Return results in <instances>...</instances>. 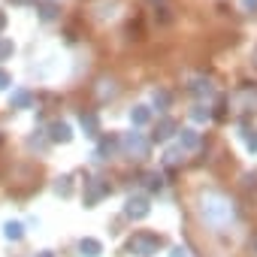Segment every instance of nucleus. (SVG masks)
Returning <instances> with one entry per match:
<instances>
[{
	"label": "nucleus",
	"mask_w": 257,
	"mask_h": 257,
	"mask_svg": "<svg viewBox=\"0 0 257 257\" xmlns=\"http://www.w3.org/2000/svg\"><path fill=\"white\" fill-rule=\"evenodd\" d=\"M200 212H203L206 224H209V227H215V230L230 227V224H233V218H236V206H233V200H230V197H224V194H206V197H203Z\"/></svg>",
	"instance_id": "nucleus-1"
},
{
	"label": "nucleus",
	"mask_w": 257,
	"mask_h": 257,
	"mask_svg": "<svg viewBox=\"0 0 257 257\" xmlns=\"http://www.w3.org/2000/svg\"><path fill=\"white\" fill-rule=\"evenodd\" d=\"M161 245H164V239L158 233H134L131 239H127L124 251L134 254V257H155L161 251Z\"/></svg>",
	"instance_id": "nucleus-2"
},
{
	"label": "nucleus",
	"mask_w": 257,
	"mask_h": 257,
	"mask_svg": "<svg viewBox=\"0 0 257 257\" xmlns=\"http://www.w3.org/2000/svg\"><path fill=\"white\" fill-rule=\"evenodd\" d=\"M121 149H124L127 155H131L134 161H146L152 146H149V140H146L143 134H127V137L121 140Z\"/></svg>",
	"instance_id": "nucleus-3"
},
{
	"label": "nucleus",
	"mask_w": 257,
	"mask_h": 257,
	"mask_svg": "<svg viewBox=\"0 0 257 257\" xmlns=\"http://www.w3.org/2000/svg\"><path fill=\"white\" fill-rule=\"evenodd\" d=\"M106 194H109V185H106L103 179H88V182H85V206L100 203Z\"/></svg>",
	"instance_id": "nucleus-4"
},
{
	"label": "nucleus",
	"mask_w": 257,
	"mask_h": 257,
	"mask_svg": "<svg viewBox=\"0 0 257 257\" xmlns=\"http://www.w3.org/2000/svg\"><path fill=\"white\" fill-rule=\"evenodd\" d=\"M124 215L131 218V221L146 218V215H149V200H146V197H131V200L124 203Z\"/></svg>",
	"instance_id": "nucleus-5"
},
{
	"label": "nucleus",
	"mask_w": 257,
	"mask_h": 257,
	"mask_svg": "<svg viewBox=\"0 0 257 257\" xmlns=\"http://www.w3.org/2000/svg\"><path fill=\"white\" fill-rule=\"evenodd\" d=\"M173 131H176V121H173V118H161V121L155 124L152 140H155V143H167V140L173 137Z\"/></svg>",
	"instance_id": "nucleus-6"
},
{
	"label": "nucleus",
	"mask_w": 257,
	"mask_h": 257,
	"mask_svg": "<svg viewBox=\"0 0 257 257\" xmlns=\"http://www.w3.org/2000/svg\"><path fill=\"white\" fill-rule=\"evenodd\" d=\"M70 137H73V131H70L67 121H55V124L49 127V140H52V143H70Z\"/></svg>",
	"instance_id": "nucleus-7"
},
{
	"label": "nucleus",
	"mask_w": 257,
	"mask_h": 257,
	"mask_svg": "<svg viewBox=\"0 0 257 257\" xmlns=\"http://www.w3.org/2000/svg\"><path fill=\"white\" fill-rule=\"evenodd\" d=\"M82 131H85V137H100V121H97V115L94 112H82Z\"/></svg>",
	"instance_id": "nucleus-8"
},
{
	"label": "nucleus",
	"mask_w": 257,
	"mask_h": 257,
	"mask_svg": "<svg viewBox=\"0 0 257 257\" xmlns=\"http://www.w3.org/2000/svg\"><path fill=\"white\" fill-rule=\"evenodd\" d=\"M79 251H82L85 257H100V254H103V245H100L97 239H82V242H79Z\"/></svg>",
	"instance_id": "nucleus-9"
},
{
	"label": "nucleus",
	"mask_w": 257,
	"mask_h": 257,
	"mask_svg": "<svg viewBox=\"0 0 257 257\" xmlns=\"http://www.w3.org/2000/svg\"><path fill=\"white\" fill-rule=\"evenodd\" d=\"M40 19L43 22H55L58 19V4H40Z\"/></svg>",
	"instance_id": "nucleus-10"
},
{
	"label": "nucleus",
	"mask_w": 257,
	"mask_h": 257,
	"mask_svg": "<svg viewBox=\"0 0 257 257\" xmlns=\"http://www.w3.org/2000/svg\"><path fill=\"white\" fill-rule=\"evenodd\" d=\"M182 146H185V149H197V146H200L197 131H191V127H188V131H182Z\"/></svg>",
	"instance_id": "nucleus-11"
},
{
	"label": "nucleus",
	"mask_w": 257,
	"mask_h": 257,
	"mask_svg": "<svg viewBox=\"0 0 257 257\" xmlns=\"http://www.w3.org/2000/svg\"><path fill=\"white\" fill-rule=\"evenodd\" d=\"M31 103H34V97H31L28 91H16V94H13V106H19V109H28Z\"/></svg>",
	"instance_id": "nucleus-12"
},
{
	"label": "nucleus",
	"mask_w": 257,
	"mask_h": 257,
	"mask_svg": "<svg viewBox=\"0 0 257 257\" xmlns=\"http://www.w3.org/2000/svg\"><path fill=\"white\" fill-rule=\"evenodd\" d=\"M115 149H118V143H115V140H103V143H100V149H97V158H103V161H106Z\"/></svg>",
	"instance_id": "nucleus-13"
},
{
	"label": "nucleus",
	"mask_w": 257,
	"mask_h": 257,
	"mask_svg": "<svg viewBox=\"0 0 257 257\" xmlns=\"http://www.w3.org/2000/svg\"><path fill=\"white\" fill-rule=\"evenodd\" d=\"M55 191H58L61 197H70V194H73V179H70V176H64V179H58V185H55Z\"/></svg>",
	"instance_id": "nucleus-14"
},
{
	"label": "nucleus",
	"mask_w": 257,
	"mask_h": 257,
	"mask_svg": "<svg viewBox=\"0 0 257 257\" xmlns=\"http://www.w3.org/2000/svg\"><path fill=\"white\" fill-rule=\"evenodd\" d=\"M13 52H16L13 40H7V37H0V61H7V58H13Z\"/></svg>",
	"instance_id": "nucleus-15"
},
{
	"label": "nucleus",
	"mask_w": 257,
	"mask_h": 257,
	"mask_svg": "<svg viewBox=\"0 0 257 257\" xmlns=\"http://www.w3.org/2000/svg\"><path fill=\"white\" fill-rule=\"evenodd\" d=\"M149 115H152V112H149V106H137V109L131 112L134 124H146V121H149Z\"/></svg>",
	"instance_id": "nucleus-16"
},
{
	"label": "nucleus",
	"mask_w": 257,
	"mask_h": 257,
	"mask_svg": "<svg viewBox=\"0 0 257 257\" xmlns=\"http://www.w3.org/2000/svg\"><path fill=\"white\" fill-rule=\"evenodd\" d=\"M242 137H245V146H248V152H257V131L245 127V131H242Z\"/></svg>",
	"instance_id": "nucleus-17"
},
{
	"label": "nucleus",
	"mask_w": 257,
	"mask_h": 257,
	"mask_svg": "<svg viewBox=\"0 0 257 257\" xmlns=\"http://www.w3.org/2000/svg\"><path fill=\"white\" fill-rule=\"evenodd\" d=\"M191 91H194L197 97H203V94H212V85H209V82H203V79H197V82L191 85Z\"/></svg>",
	"instance_id": "nucleus-18"
},
{
	"label": "nucleus",
	"mask_w": 257,
	"mask_h": 257,
	"mask_svg": "<svg viewBox=\"0 0 257 257\" xmlns=\"http://www.w3.org/2000/svg\"><path fill=\"white\" fill-rule=\"evenodd\" d=\"M170 100H173V97H170V91H155V106H158V109H167V106H170Z\"/></svg>",
	"instance_id": "nucleus-19"
},
{
	"label": "nucleus",
	"mask_w": 257,
	"mask_h": 257,
	"mask_svg": "<svg viewBox=\"0 0 257 257\" xmlns=\"http://www.w3.org/2000/svg\"><path fill=\"white\" fill-rule=\"evenodd\" d=\"M25 233H22V224H7V239H13V242H19Z\"/></svg>",
	"instance_id": "nucleus-20"
},
{
	"label": "nucleus",
	"mask_w": 257,
	"mask_h": 257,
	"mask_svg": "<svg viewBox=\"0 0 257 257\" xmlns=\"http://www.w3.org/2000/svg\"><path fill=\"white\" fill-rule=\"evenodd\" d=\"M146 182H149V191H161V185H164V182H161V176H158V173H152V176H149V179H146Z\"/></svg>",
	"instance_id": "nucleus-21"
},
{
	"label": "nucleus",
	"mask_w": 257,
	"mask_h": 257,
	"mask_svg": "<svg viewBox=\"0 0 257 257\" xmlns=\"http://www.w3.org/2000/svg\"><path fill=\"white\" fill-rule=\"evenodd\" d=\"M13 85V76L7 73V70H0V91H4V88H10Z\"/></svg>",
	"instance_id": "nucleus-22"
},
{
	"label": "nucleus",
	"mask_w": 257,
	"mask_h": 257,
	"mask_svg": "<svg viewBox=\"0 0 257 257\" xmlns=\"http://www.w3.org/2000/svg\"><path fill=\"white\" fill-rule=\"evenodd\" d=\"M194 118H197V121H203V118H209V109H203V106H197V109H194Z\"/></svg>",
	"instance_id": "nucleus-23"
},
{
	"label": "nucleus",
	"mask_w": 257,
	"mask_h": 257,
	"mask_svg": "<svg viewBox=\"0 0 257 257\" xmlns=\"http://www.w3.org/2000/svg\"><path fill=\"white\" fill-rule=\"evenodd\" d=\"M245 13H257V0H245Z\"/></svg>",
	"instance_id": "nucleus-24"
},
{
	"label": "nucleus",
	"mask_w": 257,
	"mask_h": 257,
	"mask_svg": "<svg viewBox=\"0 0 257 257\" xmlns=\"http://www.w3.org/2000/svg\"><path fill=\"white\" fill-rule=\"evenodd\" d=\"M167 164H170V167L179 164V152H170V155H167Z\"/></svg>",
	"instance_id": "nucleus-25"
},
{
	"label": "nucleus",
	"mask_w": 257,
	"mask_h": 257,
	"mask_svg": "<svg viewBox=\"0 0 257 257\" xmlns=\"http://www.w3.org/2000/svg\"><path fill=\"white\" fill-rule=\"evenodd\" d=\"M173 257H188V251L185 248H173Z\"/></svg>",
	"instance_id": "nucleus-26"
},
{
	"label": "nucleus",
	"mask_w": 257,
	"mask_h": 257,
	"mask_svg": "<svg viewBox=\"0 0 257 257\" xmlns=\"http://www.w3.org/2000/svg\"><path fill=\"white\" fill-rule=\"evenodd\" d=\"M4 28H7V13L0 10V31H4Z\"/></svg>",
	"instance_id": "nucleus-27"
},
{
	"label": "nucleus",
	"mask_w": 257,
	"mask_h": 257,
	"mask_svg": "<svg viewBox=\"0 0 257 257\" xmlns=\"http://www.w3.org/2000/svg\"><path fill=\"white\" fill-rule=\"evenodd\" d=\"M13 4H34V0H13Z\"/></svg>",
	"instance_id": "nucleus-28"
},
{
	"label": "nucleus",
	"mask_w": 257,
	"mask_h": 257,
	"mask_svg": "<svg viewBox=\"0 0 257 257\" xmlns=\"http://www.w3.org/2000/svg\"><path fill=\"white\" fill-rule=\"evenodd\" d=\"M40 257H52V251H43V254H40Z\"/></svg>",
	"instance_id": "nucleus-29"
},
{
	"label": "nucleus",
	"mask_w": 257,
	"mask_h": 257,
	"mask_svg": "<svg viewBox=\"0 0 257 257\" xmlns=\"http://www.w3.org/2000/svg\"><path fill=\"white\" fill-rule=\"evenodd\" d=\"M254 251H257V236H254Z\"/></svg>",
	"instance_id": "nucleus-30"
},
{
	"label": "nucleus",
	"mask_w": 257,
	"mask_h": 257,
	"mask_svg": "<svg viewBox=\"0 0 257 257\" xmlns=\"http://www.w3.org/2000/svg\"><path fill=\"white\" fill-rule=\"evenodd\" d=\"M254 64H257V49H254Z\"/></svg>",
	"instance_id": "nucleus-31"
},
{
	"label": "nucleus",
	"mask_w": 257,
	"mask_h": 257,
	"mask_svg": "<svg viewBox=\"0 0 257 257\" xmlns=\"http://www.w3.org/2000/svg\"><path fill=\"white\" fill-rule=\"evenodd\" d=\"M152 4H158V0H152Z\"/></svg>",
	"instance_id": "nucleus-32"
}]
</instances>
